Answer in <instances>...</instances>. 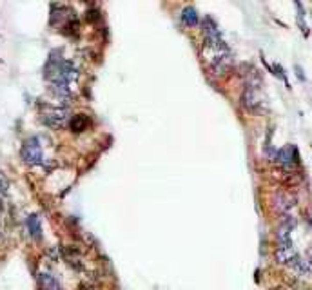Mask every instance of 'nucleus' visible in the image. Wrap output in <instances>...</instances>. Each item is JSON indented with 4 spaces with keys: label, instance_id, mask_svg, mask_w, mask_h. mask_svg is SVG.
Wrapping results in <instances>:
<instances>
[{
    "label": "nucleus",
    "instance_id": "11",
    "mask_svg": "<svg viewBox=\"0 0 312 290\" xmlns=\"http://www.w3.org/2000/svg\"><path fill=\"white\" fill-rule=\"evenodd\" d=\"M85 125H87V116L85 115L73 116L71 122H69V127H71L73 132H82L85 129Z\"/></svg>",
    "mask_w": 312,
    "mask_h": 290
},
{
    "label": "nucleus",
    "instance_id": "10",
    "mask_svg": "<svg viewBox=\"0 0 312 290\" xmlns=\"http://www.w3.org/2000/svg\"><path fill=\"white\" fill-rule=\"evenodd\" d=\"M182 22L187 26H196L198 22H200V16H198V11L194 8H185L184 11H182Z\"/></svg>",
    "mask_w": 312,
    "mask_h": 290
},
{
    "label": "nucleus",
    "instance_id": "6",
    "mask_svg": "<svg viewBox=\"0 0 312 290\" xmlns=\"http://www.w3.org/2000/svg\"><path fill=\"white\" fill-rule=\"evenodd\" d=\"M272 205H274L276 212L287 214V212L292 209V205H294V199H292L288 194H285V192H278V194L274 196V199H272Z\"/></svg>",
    "mask_w": 312,
    "mask_h": 290
},
{
    "label": "nucleus",
    "instance_id": "5",
    "mask_svg": "<svg viewBox=\"0 0 312 290\" xmlns=\"http://www.w3.org/2000/svg\"><path fill=\"white\" fill-rule=\"evenodd\" d=\"M296 251L292 245H278L276 249V261L280 265H291L294 259H296Z\"/></svg>",
    "mask_w": 312,
    "mask_h": 290
},
{
    "label": "nucleus",
    "instance_id": "7",
    "mask_svg": "<svg viewBox=\"0 0 312 290\" xmlns=\"http://www.w3.org/2000/svg\"><path fill=\"white\" fill-rule=\"evenodd\" d=\"M26 227H28L29 236H31L33 239L42 238V223H40V218L36 214H31L28 219H26Z\"/></svg>",
    "mask_w": 312,
    "mask_h": 290
},
{
    "label": "nucleus",
    "instance_id": "2",
    "mask_svg": "<svg viewBox=\"0 0 312 290\" xmlns=\"http://www.w3.org/2000/svg\"><path fill=\"white\" fill-rule=\"evenodd\" d=\"M42 122L51 129H64L71 122V115H69V109L65 107L49 109L42 115Z\"/></svg>",
    "mask_w": 312,
    "mask_h": 290
},
{
    "label": "nucleus",
    "instance_id": "8",
    "mask_svg": "<svg viewBox=\"0 0 312 290\" xmlns=\"http://www.w3.org/2000/svg\"><path fill=\"white\" fill-rule=\"evenodd\" d=\"M38 288L40 290H62L58 279H55L51 274H40L38 276Z\"/></svg>",
    "mask_w": 312,
    "mask_h": 290
},
{
    "label": "nucleus",
    "instance_id": "14",
    "mask_svg": "<svg viewBox=\"0 0 312 290\" xmlns=\"http://www.w3.org/2000/svg\"><path fill=\"white\" fill-rule=\"evenodd\" d=\"M2 234H4V231H2V214H0V239H2Z\"/></svg>",
    "mask_w": 312,
    "mask_h": 290
},
{
    "label": "nucleus",
    "instance_id": "12",
    "mask_svg": "<svg viewBox=\"0 0 312 290\" xmlns=\"http://www.w3.org/2000/svg\"><path fill=\"white\" fill-rule=\"evenodd\" d=\"M9 191V182L8 178L4 176V172L0 171V196H6Z\"/></svg>",
    "mask_w": 312,
    "mask_h": 290
},
{
    "label": "nucleus",
    "instance_id": "3",
    "mask_svg": "<svg viewBox=\"0 0 312 290\" xmlns=\"http://www.w3.org/2000/svg\"><path fill=\"white\" fill-rule=\"evenodd\" d=\"M291 266L294 269L298 276H312V258L310 256H296V259L291 263Z\"/></svg>",
    "mask_w": 312,
    "mask_h": 290
},
{
    "label": "nucleus",
    "instance_id": "1",
    "mask_svg": "<svg viewBox=\"0 0 312 290\" xmlns=\"http://www.w3.org/2000/svg\"><path fill=\"white\" fill-rule=\"evenodd\" d=\"M22 160H24L28 165H40L42 160H44V151H42V143L36 136H31L24 142L22 145Z\"/></svg>",
    "mask_w": 312,
    "mask_h": 290
},
{
    "label": "nucleus",
    "instance_id": "13",
    "mask_svg": "<svg viewBox=\"0 0 312 290\" xmlns=\"http://www.w3.org/2000/svg\"><path fill=\"white\" fill-rule=\"evenodd\" d=\"M296 71H298V76H300L301 80H305V76H303V71H301V68H300V65H296Z\"/></svg>",
    "mask_w": 312,
    "mask_h": 290
},
{
    "label": "nucleus",
    "instance_id": "4",
    "mask_svg": "<svg viewBox=\"0 0 312 290\" xmlns=\"http://www.w3.org/2000/svg\"><path fill=\"white\" fill-rule=\"evenodd\" d=\"M241 103H243L247 109H256L261 103V96H260V89L254 87H245L243 95H241Z\"/></svg>",
    "mask_w": 312,
    "mask_h": 290
},
{
    "label": "nucleus",
    "instance_id": "9",
    "mask_svg": "<svg viewBox=\"0 0 312 290\" xmlns=\"http://www.w3.org/2000/svg\"><path fill=\"white\" fill-rule=\"evenodd\" d=\"M276 160L280 163H283V165H291V163H294V160H296V149L294 147H283L281 151H278L276 154Z\"/></svg>",
    "mask_w": 312,
    "mask_h": 290
}]
</instances>
